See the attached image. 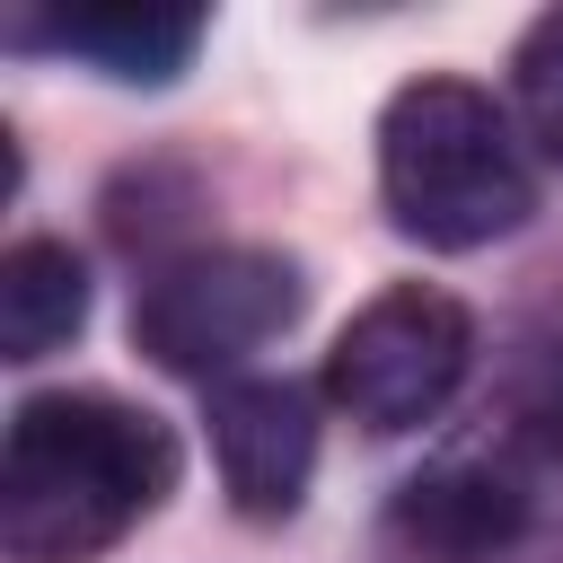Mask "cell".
<instances>
[{"label":"cell","instance_id":"cell-5","mask_svg":"<svg viewBox=\"0 0 563 563\" xmlns=\"http://www.w3.org/2000/svg\"><path fill=\"white\" fill-rule=\"evenodd\" d=\"M211 457L238 519H290L317 475V405L290 378H229L211 396Z\"/></svg>","mask_w":563,"mask_h":563},{"label":"cell","instance_id":"cell-10","mask_svg":"<svg viewBox=\"0 0 563 563\" xmlns=\"http://www.w3.org/2000/svg\"><path fill=\"white\" fill-rule=\"evenodd\" d=\"M510 106H519L528 150L563 167V9H545L519 35V53H510Z\"/></svg>","mask_w":563,"mask_h":563},{"label":"cell","instance_id":"cell-4","mask_svg":"<svg viewBox=\"0 0 563 563\" xmlns=\"http://www.w3.org/2000/svg\"><path fill=\"white\" fill-rule=\"evenodd\" d=\"M466 361H475V317H466V299H449V290H431V282H396V290H378V299L334 334V352H325V405H334L343 422L396 440V431H422V422L457 396Z\"/></svg>","mask_w":563,"mask_h":563},{"label":"cell","instance_id":"cell-1","mask_svg":"<svg viewBox=\"0 0 563 563\" xmlns=\"http://www.w3.org/2000/svg\"><path fill=\"white\" fill-rule=\"evenodd\" d=\"M176 493V431L123 396L53 387L9 413L0 440V554L97 563Z\"/></svg>","mask_w":563,"mask_h":563},{"label":"cell","instance_id":"cell-8","mask_svg":"<svg viewBox=\"0 0 563 563\" xmlns=\"http://www.w3.org/2000/svg\"><path fill=\"white\" fill-rule=\"evenodd\" d=\"M88 325V264L62 238H18L0 255V361H44Z\"/></svg>","mask_w":563,"mask_h":563},{"label":"cell","instance_id":"cell-9","mask_svg":"<svg viewBox=\"0 0 563 563\" xmlns=\"http://www.w3.org/2000/svg\"><path fill=\"white\" fill-rule=\"evenodd\" d=\"M510 431L528 449H563V299L510 352Z\"/></svg>","mask_w":563,"mask_h":563},{"label":"cell","instance_id":"cell-2","mask_svg":"<svg viewBox=\"0 0 563 563\" xmlns=\"http://www.w3.org/2000/svg\"><path fill=\"white\" fill-rule=\"evenodd\" d=\"M378 202L413 246L466 255L537 211L519 123L466 79H413L378 114Z\"/></svg>","mask_w":563,"mask_h":563},{"label":"cell","instance_id":"cell-6","mask_svg":"<svg viewBox=\"0 0 563 563\" xmlns=\"http://www.w3.org/2000/svg\"><path fill=\"white\" fill-rule=\"evenodd\" d=\"M18 35H35V44H53V53L106 70V79H123V88H158V79H176V70L194 62V44H202V9H167V0H97V9H53V18H35V26H18Z\"/></svg>","mask_w":563,"mask_h":563},{"label":"cell","instance_id":"cell-3","mask_svg":"<svg viewBox=\"0 0 563 563\" xmlns=\"http://www.w3.org/2000/svg\"><path fill=\"white\" fill-rule=\"evenodd\" d=\"M299 317V264L273 246H194L132 290V343L176 378H220Z\"/></svg>","mask_w":563,"mask_h":563},{"label":"cell","instance_id":"cell-7","mask_svg":"<svg viewBox=\"0 0 563 563\" xmlns=\"http://www.w3.org/2000/svg\"><path fill=\"white\" fill-rule=\"evenodd\" d=\"M519 519H528V493H519L510 466H440V475H413L396 493V510H387V528L413 554H431V563H484V554H501L519 537Z\"/></svg>","mask_w":563,"mask_h":563}]
</instances>
